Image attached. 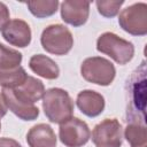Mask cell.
Wrapping results in <instances>:
<instances>
[{
	"mask_svg": "<svg viewBox=\"0 0 147 147\" xmlns=\"http://www.w3.org/2000/svg\"><path fill=\"white\" fill-rule=\"evenodd\" d=\"M42 109L49 122L61 124L72 117L74 102L67 91L53 87L45 91L42 96Z\"/></svg>",
	"mask_w": 147,
	"mask_h": 147,
	"instance_id": "6da1fadb",
	"label": "cell"
},
{
	"mask_svg": "<svg viewBox=\"0 0 147 147\" xmlns=\"http://www.w3.org/2000/svg\"><path fill=\"white\" fill-rule=\"evenodd\" d=\"M96 49L122 65L130 62L134 55L133 44L113 32H105L98 38Z\"/></svg>",
	"mask_w": 147,
	"mask_h": 147,
	"instance_id": "7a4b0ae2",
	"label": "cell"
},
{
	"mask_svg": "<svg viewBox=\"0 0 147 147\" xmlns=\"http://www.w3.org/2000/svg\"><path fill=\"white\" fill-rule=\"evenodd\" d=\"M40 42L46 52L54 55H65L74 46V37L67 26L52 24L44 29Z\"/></svg>",
	"mask_w": 147,
	"mask_h": 147,
	"instance_id": "3957f363",
	"label": "cell"
},
{
	"mask_svg": "<svg viewBox=\"0 0 147 147\" xmlns=\"http://www.w3.org/2000/svg\"><path fill=\"white\" fill-rule=\"evenodd\" d=\"M80 74L83 78L90 83L108 86L113 83L116 70L114 64L105 57L92 56L83 61L80 65Z\"/></svg>",
	"mask_w": 147,
	"mask_h": 147,
	"instance_id": "277c9868",
	"label": "cell"
},
{
	"mask_svg": "<svg viewBox=\"0 0 147 147\" xmlns=\"http://www.w3.org/2000/svg\"><path fill=\"white\" fill-rule=\"evenodd\" d=\"M118 24L130 34L145 36L147 33V5L138 2L123 9L118 16Z\"/></svg>",
	"mask_w": 147,
	"mask_h": 147,
	"instance_id": "5b68a950",
	"label": "cell"
},
{
	"mask_svg": "<svg viewBox=\"0 0 147 147\" xmlns=\"http://www.w3.org/2000/svg\"><path fill=\"white\" fill-rule=\"evenodd\" d=\"M59 137L61 142L67 147H82L90 140L91 131L84 121L70 117L60 124Z\"/></svg>",
	"mask_w": 147,
	"mask_h": 147,
	"instance_id": "8992f818",
	"label": "cell"
},
{
	"mask_svg": "<svg viewBox=\"0 0 147 147\" xmlns=\"http://www.w3.org/2000/svg\"><path fill=\"white\" fill-rule=\"evenodd\" d=\"M122 125L116 118H106L96 124L92 131V141L95 147H121Z\"/></svg>",
	"mask_w": 147,
	"mask_h": 147,
	"instance_id": "52a82bcc",
	"label": "cell"
},
{
	"mask_svg": "<svg viewBox=\"0 0 147 147\" xmlns=\"http://www.w3.org/2000/svg\"><path fill=\"white\" fill-rule=\"evenodd\" d=\"M3 39L13 46L24 48L31 42V29L23 20H11L1 30Z\"/></svg>",
	"mask_w": 147,
	"mask_h": 147,
	"instance_id": "ba28073f",
	"label": "cell"
},
{
	"mask_svg": "<svg viewBox=\"0 0 147 147\" xmlns=\"http://www.w3.org/2000/svg\"><path fill=\"white\" fill-rule=\"evenodd\" d=\"M88 15H90L88 1L67 0L61 3V17L65 23L72 26H80L85 24L88 18Z\"/></svg>",
	"mask_w": 147,
	"mask_h": 147,
	"instance_id": "9c48e42d",
	"label": "cell"
},
{
	"mask_svg": "<svg viewBox=\"0 0 147 147\" xmlns=\"http://www.w3.org/2000/svg\"><path fill=\"white\" fill-rule=\"evenodd\" d=\"M2 99L7 108L23 121H33L39 116V109L34 105H26L20 101L13 93L11 88H2Z\"/></svg>",
	"mask_w": 147,
	"mask_h": 147,
	"instance_id": "30bf717a",
	"label": "cell"
},
{
	"mask_svg": "<svg viewBox=\"0 0 147 147\" xmlns=\"http://www.w3.org/2000/svg\"><path fill=\"white\" fill-rule=\"evenodd\" d=\"M14 95L26 105H34L37 101L42 99L45 94V86L41 80L28 76L25 82L16 88H13Z\"/></svg>",
	"mask_w": 147,
	"mask_h": 147,
	"instance_id": "8fae6325",
	"label": "cell"
},
{
	"mask_svg": "<svg viewBox=\"0 0 147 147\" xmlns=\"http://www.w3.org/2000/svg\"><path fill=\"white\" fill-rule=\"evenodd\" d=\"M76 103L79 110L88 117H96L105 109V98L92 90H84L79 92Z\"/></svg>",
	"mask_w": 147,
	"mask_h": 147,
	"instance_id": "7c38bea8",
	"label": "cell"
},
{
	"mask_svg": "<svg viewBox=\"0 0 147 147\" xmlns=\"http://www.w3.org/2000/svg\"><path fill=\"white\" fill-rule=\"evenodd\" d=\"M26 141L30 147H56V136L54 130L45 123L32 126L28 134Z\"/></svg>",
	"mask_w": 147,
	"mask_h": 147,
	"instance_id": "4fadbf2b",
	"label": "cell"
},
{
	"mask_svg": "<svg viewBox=\"0 0 147 147\" xmlns=\"http://www.w3.org/2000/svg\"><path fill=\"white\" fill-rule=\"evenodd\" d=\"M29 67L34 74L46 79H56L60 75L59 65L51 57L42 54L33 55L29 61Z\"/></svg>",
	"mask_w": 147,
	"mask_h": 147,
	"instance_id": "5bb4252c",
	"label": "cell"
},
{
	"mask_svg": "<svg viewBox=\"0 0 147 147\" xmlns=\"http://www.w3.org/2000/svg\"><path fill=\"white\" fill-rule=\"evenodd\" d=\"M26 77L28 74L21 65L13 69H0V86L2 88H16L25 82Z\"/></svg>",
	"mask_w": 147,
	"mask_h": 147,
	"instance_id": "9a60e30c",
	"label": "cell"
},
{
	"mask_svg": "<svg viewBox=\"0 0 147 147\" xmlns=\"http://www.w3.org/2000/svg\"><path fill=\"white\" fill-rule=\"evenodd\" d=\"M124 134L131 147H147V132L145 125L139 123H130L125 127Z\"/></svg>",
	"mask_w": 147,
	"mask_h": 147,
	"instance_id": "2e32d148",
	"label": "cell"
},
{
	"mask_svg": "<svg viewBox=\"0 0 147 147\" xmlns=\"http://www.w3.org/2000/svg\"><path fill=\"white\" fill-rule=\"evenodd\" d=\"M26 6L33 16H36L38 18H44V17L52 16L56 13L57 7H59V1L57 0L28 1Z\"/></svg>",
	"mask_w": 147,
	"mask_h": 147,
	"instance_id": "e0dca14e",
	"label": "cell"
},
{
	"mask_svg": "<svg viewBox=\"0 0 147 147\" xmlns=\"http://www.w3.org/2000/svg\"><path fill=\"white\" fill-rule=\"evenodd\" d=\"M22 62V54L13 48L0 44V69H13L20 67Z\"/></svg>",
	"mask_w": 147,
	"mask_h": 147,
	"instance_id": "ac0fdd59",
	"label": "cell"
},
{
	"mask_svg": "<svg viewBox=\"0 0 147 147\" xmlns=\"http://www.w3.org/2000/svg\"><path fill=\"white\" fill-rule=\"evenodd\" d=\"M123 3H124L123 0H121V1H103V0H99V1L95 2L99 14L105 16V17H114V16H116Z\"/></svg>",
	"mask_w": 147,
	"mask_h": 147,
	"instance_id": "d6986e66",
	"label": "cell"
},
{
	"mask_svg": "<svg viewBox=\"0 0 147 147\" xmlns=\"http://www.w3.org/2000/svg\"><path fill=\"white\" fill-rule=\"evenodd\" d=\"M8 22H9V9L3 2H0V30H2Z\"/></svg>",
	"mask_w": 147,
	"mask_h": 147,
	"instance_id": "ffe728a7",
	"label": "cell"
},
{
	"mask_svg": "<svg viewBox=\"0 0 147 147\" xmlns=\"http://www.w3.org/2000/svg\"><path fill=\"white\" fill-rule=\"evenodd\" d=\"M0 147H22L21 144L11 138H0Z\"/></svg>",
	"mask_w": 147,
	"mask_h": 147,
	"instance_id": "44dd1931",
	"label": "cell"
},
{
	"mask_svg": "<svg viewBox=\"0 0 147 147\" xmlns=\"http://www.w3.org/2000/svg\"><path fill=\"white\" fill-rule=\"evenodd\" d=\"M7 110H8V108H7V106L5 105V101H3V99H2V95L0 94V118L3 117V116L7 114Z\"/></svg>",
	"mask_w": 147,
	"mask_h": 147,
	"instance_id": "7402d4cb",
	"label": "cell"
},
{
	"mask_svg": "<svg viewBox=\"0 0 147 147\" xmlns=\"http://www.w3.org/2000/svg\"><path fill=\"white\" fill-rule=\"evenodd\" d=\"M0 130H1V123H0Z\"/></svg>",
	"mask_w": 147,
	"mask_h": 147,
	"instance_id": "603a6c76",
	"label": "cell"
}]
</instances>
